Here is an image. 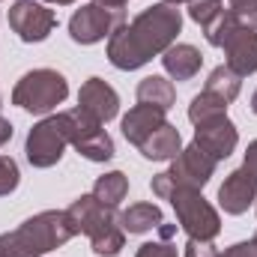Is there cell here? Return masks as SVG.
<instances>
[{
	"label": "cell",
	"mask_w": 257,
	"mask_h": 257,
	"mask_svg": "<svg viewBox=\"0 0 257 257\" xmlns=\"http://www.w3.org/2000/svg\"><path fill=\"white\" fill-rule=\"evenodd\" d=\"M180 30L183 12L171 3H153L108 39V60L123 72L141 69L153 57L165 54L177 42Z\"/></svg>",
	"instance_id": "cell-1"
},
{
	"label": "cell",
	"mask_w": 257,
	"mask_h": 257,
	"mask_svg": "<svg viewBox=\"0 0 257 257\" xmlns=\"http://www.w3.org/2000/svg\"><path fill=\"white\" fill-rule=\"evenodd\" d=\"M75 236L66 209H45L27 218L21 227L0 233V257H42L51 248H60Z\"/></svg>",
	"instance_id": "cell-2"
},
{
	"label": "cell",
	"mask_w": 257,
	"mask_h": 257,
	"mask_svg": "<svg viewBox=\"0 0 257 257\" xmlns=\"http://www.w3.org/2000/svg\"><path fill=\"white\" fill-rule=\"evenodd\" d=\"M69 96V81L57 69H30L12 90V105L30 114H51Z\"/></svg>",
	"instance_id": "cell-3"
},
{
	"label": "cell",
	"mask_w": 257,
	"mask_h": 257,
	"mask_svg": "<svg viewBox=\"0 0 257 257\" xmlns=\"http://www.w3.org/2000/svg\"><path fill=\"white\" fill-rule=\"evenodd\" d=\"M180 227L189 233V239H203L212 242L221 233V218L215 212V206L200 194V189H186V186H174L168 194Z\"/></svg>",
	"instance_id": "cell-4"
},
{
	"label": "cell",
	"mask_w": 257,
	"mask_h": 257,
	"mask_svg": "<svg viewBox=\"0 0 257 257\" xmlns=\"http://www.w3.org/2000/svg\"><path fill=\"white\" fill-rule=\"evenodd\" d=\"M69 128H72L69 111L51 114L42 123H36L27 135V144H24L27 162L33 168H54L63 159V150L69 147Z\"/></svg>",
	"instance_id": "cell-5"
},
{
	"label": "cell",
	"mask_w": 257,
	"mask_h": 257,
	"mask_svg": "<svg viewBox=\"0 0 257 257\" xmlns=\"http://www.w3.org/2000/svg\"><path fill=\"white\" fill-rule=\"evenodd\" d=\"M126 24V9L120 6H105V3H87L72 12L69 18V36L78 45H96L105 36L111 39L120 27Z\"/></svg>",
	"instance_id": "cell-6"
},
{
	"label": "cell",
	"mask_w": 257,
	"mask_h": 257,
	"mask_svg": "<svg viewBox=\"0 0 257 257\" xmlns=\"http://www.w3.org/2000/svg\"><path fill=\"white\" fill-rule=\"evenodd\" d=\"M69 144L87 159V162H108L114 159V141L105 132V123L93 120L87 111L72 108L69 111Z\"/></svg>",
	"instance_id": "cell-7"
},
{
	"label": "cell",
	"mask_w": 257,
	"mask_h": 257,
	"mask_svg": "<svg viewBox=\"0 0 257 257\" xmlns=\"http://www.w3.org/2000/svg\"><path fill=\"white\" fill-rule=\"evenodd\" d=\"M9 27L21 42H42L57 27V15L39 0H15L9 6Z\"/></svg>",
	"instance_id": "cell-8"
},
{
	"label": "cell",
	"mask_w": 257,
	"mask_h": 257,
	"mask_svg": "<svg viewBox=\"0 0 257 257\" xmlns=\"http://www.w3.org/2000/svg\"><path fill=\"white\" fill-rule=\"evenodd\" d=\"M66 218H69V224H72V230H75V236L78 233H84V236H99L102 230H108V227H114V224H120V215L114 212V206H105L96 194H81L78 200H72V206L66 209Z\"/></svg>",
	"instance_id": "cell-9"
},
{
	"label": "cell",
	"mask_w": 257,
	"mask_h": 257,
	"mask_svg": "<svg viewBox=\"0 0 257 257\" xmlns=\"http://www.w3.org/2000/svg\"><path fill=\"white\" fill-rule=\"evenodd\" d=\"M215 159L209 156V153H203L197 144H189V147H183L180 153H177V159H171V180H174V186H186V189H203L209 180H212V174H215Z\"/></svg>",
	"instance_id": "cell-10"
},
{
	"label": "cell",
	"mask_w": 257,
	"mask_h": 257,
	"mask_svg": "<svg viewBox=\"0 0 257 257\" xmlns=\"http://www.w3.org/2000/svg\"><path fill=\"white\" fill-rule=\"evenodd\" d=\"M194 144H197L203 153H209L215 162H221V159H227V156L236 150L239 132L230 123L227 114H218V117H212V120L197 123V128H194Z\"/></svg>",
	"instance_id": "cell-11"
},
{
	"label": "cell",
	"mask_w": 257,
	"mask_h": 257,
	"mask_svg": "<svg viewBox=\"0 0 257 257\" xmlns=\"http://www.w3.org/2000/svg\"><path fill=\"white\" fill-rule=\"evenodd\" d=\"M221 51H224V66L233 69L239 78L257 72V30L245 27V24H236L224 36Z\"/></svg>",
	"instance_id": "cell-12"
},
{
	"label": "cell",
	"mask_w": 257,
	"mask_h": 257,
	"mask_svg": "<svg viewBox=\"0 0 257 257\" xmlns=\"http://www.w3.org/2000/svg\"><path fill=\"white\" fill-rule=\"evenodd\" d=\"M78 108L87 111L93 120L108 123V120H114V117L120 114V96H117V90H114L108 81L90 78V81H84L81 90H78Z\"/></svg>",
	"instance_id": "cell-13"
},
{
	"label": "cell",
	"mask_w": 257,
	"mask_h": 257,
	"mask_svg": "<svg viewBox=\"0 0 257 257\" xmlns=\"http://www.w3.org/2000/svg\"><path fill=\"white\" fill-rule=\"evenodd\" d=\"M257 200V183L248 177L245 168H236L224 177V183L218 186V206L227 215H242L248 212V206Z\"/></svg>",
	"instance_id": "cell-14"
},
{
	"label": "cell",
	"mask_w": 257,
	"mask_h": 257,
	"mask_svg": "<svg viewBox=\"0 0 257 257\" xmlns=\"http://www.w3.org/2000/svg\"><path fill=\"white\" fill-rule=\"evenodd\" d=\"M168 123L165 120V111L153 108V105H135L123 117V138H126L132 147H141L156 128H162Z\"/></svg>",
	"instance_id": "cell-15"
},
{
	"label": "cell",
	"mask_w": 257,
	"mask_h": 257,
	"mask_svg": "<svg viewBox=\"0 0 257 257\" xmlns=\"http://www.w3.org/2000/svg\"><path fill=\"white\" fill-rule=\"evenodd\" d=\"M162 66L174 81H192L203 66V54L189 42H177L162 54Z\"/></svg>",
	"instance_id": "cell-16"
},
{
	"label": "cell",
	"mask_w": 257,
	"mask_h": 257,
	"mask_svg": "<svg viewBox=\"0 0 257 257\" xmlns=\"http://www.w3.org/2000/svg\"><path fill=\"white\" fill-rule=\"evenodd\" d=\"M138 150H141V156L150 159V162H168V159H177V153L183 150V135H180L177 126L165 123L162 128H156Z\"/></svg>",
	"instance_id": "cell-17"
},
{
	"label": "cell",
	"mask_w": 257,
	"mask_h": 257,
	"mask_svg": "<svg viewBox=\"0 0 257 257\" xmlns=\"http://www.w3.org/2000/svg\"><path fill=\"white\" fill-rule=\"evenodd\" d=\"M138 102L141 105H153V108L168 114L174 108V102H177V87L168 78H162V75H147L138 84Z\"/></svg>",
	"instance_id": "cell-18"
},
{
	"label": "cell",
	"mask_w": 257,
	"mask_h": 257,
	"mask_svg": "<svg viewBox=\"0 0 257 257\" xmlns=\"http://www.w3.org/2000/svg\"><path fill=\"white\" fill-rule=\"evenodd\" d=\"M165 221L162 209L156 203H132L128 209L120 212V227L126 233H147V230H156L159 224Z\"/></svg>",
	"instance_id": "cell-19"
},
{
	"label": "cell",
	"mask_w": 257,
	"mask_h": 257,
	"mask_svg": "<svg viewBox=\"0 0 257 257\" xmlns=\"http://www.w3.org/2000/svg\"><path fill=\"white\" fill-rule=\"evenodd\" d=\"M206 93H212V96H218V99H224L227 105L239 96V90H242V78L233 72V69H227V66H215L212 72H209V78H206V87H203Z\"/></svg>",
	"instance_id": "cell-20"
},
{
	"label": "cell",
	"mask_w": 257,
	"mask_h": 257,
	"mask_svg": "<svg viewBox=\"0 0 257 257\" xmlns=\"http://www.w3.org/2000/svg\"><path fill=\"white\" fill-rule=\"evenodd\" d=\"M93 194H96L105 206H114V209H117L128 194V177L123 174V171H111V174H105V177L96 180Z\"/></svg>",
	"instance_id": "cell-21"
},
{
	"label": "cell",
	"mask_w": 257,
	"mask_h": 257,
	"mask_svg": "<svg viewBox=\"0 0 257 257\" xmlns=\"http://www.w3.org/2000/svg\"><path fill=\"white\" fill-rule=\"evenodd\" d=\"M218 114H227V102L218 99V96H212V93H206V90L197 93L192 99V105H189V120H192L194 126L203 123V120H212Z\"/></svg>",
	"instance_id": "cell-22"
},
{
	"label": "cell",
	"mask_w": 257,
	"mask_h": 257,
	"mask_svg": "<svg viewBox=\"0 0 257 257\" xmlns=\"http://www.w3.org/2000/svg\"><path fill=\"white\" fill-rule=\"evenodd\" d=\"M90 242H93V254H99V257H117L120 251H123V245H126V230H123L120 224H114V227L102 230L99 236H93Z\"/></svg>",
	"instance_id": "cell-23"
},
{
	"label": "cell",
	"mask_w": 257,
	"mask_h": 257,
	"mask_svg": "<svg viewBox=\"0 0 257 257\" xmlns=\"http://www.w3.org/2000/svg\"><path fill=\"white\" fill-rule=\"evenodd\" d=\"M221 12H224L221 0H189V15L194 24H200V30H206Z\"/></svg>",
	"instance_id": "cell-24"
},
{
	"label": "cell",
	"mask_w": 257,
	"mask_h": 257,
	"mask_svg": "<svg viewBox=\"0 0 257 257\" xmlns=\"http://www.w3.org/2000/svg\"><path fill=\"white\" fill-rule=\"evenodd\" d=\"M21 183V171H18V162L12 156H0V197L12 194Z\"/></svg>",
	"instance_id": "cell-25"
},
{
	"label": "cell",
	"mask_w": 257,
	"mask_h": 257,
	"mask_svg": "<svg viewBox=\"0 0 257 257\" xmlns=\"http://www.w3.org/2000/svg\"><path fill=\"white\" fill-rule=\"evenodd\" d=\"M245 27H251L257 30V0H230V6H227Z\"/></svg>",
	"instance_id": "cell-26"
},
{
	"label": "cell",
	"mask_w": 257,
	"mask_h": 257,
	"mask_svg": "<svg viewBox=\"0 0 257 257\" xmlns=\"http://www.w3.org/2000/svg\"><path fill=\"white\" fill-rule=\"evenodd\" d=\"M135 257H177V245H171L168 239H162V242H144Z\"/></svg>",
	"instance_id": "cell-27"
},
{
	"label": "cell",
	"mask_w": 257,
	"mask_h": 257,
	"mask_svg": "<svg viewBox=\"0 0 257 257\" xmlns=\"http://www.w3.org/2000/svg\"><path fill=\"white\" fill-rule=\"evenodd\" d=\"M218 257H257V233L251 239H245V242H236V245L224 248Z\"/></svg>",
	"instance_id": "cell-28"
},
{
	"label": "cell",
	"mask_w": 257,
	"mask_h": 257,
	"mask_svg": "<svg viewBox=\"0 0 257 257\" xmlns=\"http://www.w3.org/2000/svg\"><path fill=\"white\" fill-rule=\"evenodd\" d=\"M186 257H218V248L203 239H189L186 242Z\"/></svg>",
	"instance_id": "cell-29"
},
{
	"label": "cell",
	"mask_w": 257,
	"mask_h": 257,
	"mask_svg": "<svg viewBox=\"0 0 257 257\" xmlns=\"http://www.w3.org/2000/svg\"><path fill=\"white\" fill-rule=\"evenodd\" d=\"M150 189H153L156 197H165V200H168V194H171V189H174L171 174H168V171H165V174H156V177H153V183H150Z\"/></svg>",
	"instance_id": "cell-30"
},
{
	"label": "cell",
	"mask_w": 257,
	"mask_h": 257,
	"mask_svg": "<svg viewBox=\"0 0 257 257\" xmlns=\"http://www.w3.org/2000/svg\"><path fill=\"white\" fill-rule=\"evenodd\" d=\"M242 168L248 171V177L257 183V141L248 144V150H245V162H242Z\"/></svg>",
	"instance_id": "cell-31"
},
{
	"label": "cell",
	"mask_w": 257,
	"mask_h": 257,
	"mask_svg": "<svg viewBox=\"0 0 257 257\" xmlns=\"http://www.w3.org/2000/svg\"><path fill=\"white\" fill-rule=\"evenodd\" d=\"M9 138H12V123L0 117V147H3V144H9Z\"/></svg>",
	"instance_id": "cell-32"
},
{
	"label": "cell",
	"mask_w": 257,
	"mask_h": 257,
	"mask_svg": "<svg viewBox=\"0 0 257 257\" xmlns=\"http://www.w3.org/2000/svg\"><path fill=\"white\" fill-rule=\"evenodd\" d=\"M93 3H105V6H120V9H123L128 0H93Z\"/></svg>",
	"instance_id": "cell-33"
},
{
	"label": "cell",
	"mask_w": 257,
	"mask_h": 257,
	"mask_svg": "<svg viewBox=\"0 0 257 257\" xmlns=\"http://www.w3.org/2000/svg\"><path fill=\"white\" fill-rule=\"evenodd\" d=\"M162 3H171V6H180V3H189V0H162Z\"/></svg>",
	"instance_id": "cell-34"
},
{
	"label": "cell",
	"mask_w": 257,
	"mask_h": 257,
	"mask_svg": "<svg viewBox=\"0 0 257 257\" xmlns=\"http://www.w3.org/2000/svg\"><path fill=\"white\" fill-rule=\"evenodd\" d=\"M251 111L257 114V90H254V96H251Z\"/></svg>",
	"instance_id": "cell-35"
},
{
	"label": "cell",
	"mask_w": 257,
	"mask_h": 257,
	"mask_svg": "<svg viewBox=\"0 0 257 257\" xmlns=\"http://www.w3.org/2000/svg\"><path fill=\"white\" fill-rule=\"evenodd\" d=\"M0 108H3V96H0Z\"/></svg>",
	"instance_id": "cell-36"
},
{
	"label": "cell",
	"mask_w": 257,
	"mask_h": 257,
	"mask_svg": "<svg viewBox=\"0 0 257 257\" xmlns=\"http://www.w3.org/2000/svg\"><path fill=\"white\" fill-rule=\"evenodd\" d=\"M254 203H257V200H254Z\"/></svg>",
	"instance_id": "cell-37"
}]
</instances>
